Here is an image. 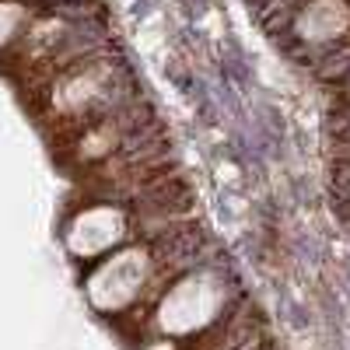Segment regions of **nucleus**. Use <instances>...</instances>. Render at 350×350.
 Returning <instances> with one entry per match:
<instances>
[{
  "label": "nucleus",
  "mask_w": 350,
  "mask_h": 350,
  "mask_svg": "<svg viewBox=\"0 0 350 350\" xmlns=\"http://www.w3.org/2000/svg\"><path fill=\"white\" fill-rule=\"evenodd\" d=\"M228 301V284L217 270H189L175 280L154 305V329L165 340H186L203 333Z\"/></svg>",
  "instance_id": "nucleus-1"
},
{
  "label": "nucleus",
  "mask_w": 350,
  "mask_h": 350,
  "mask_svg": "<svg viewBox=\"0 0 350 350\" xmlns=\"http://www.w3.org/2000/svg\"><path fill=\"white\" fill-rule=\"evenodd\" d=\"M154 280V256L148 245H130L105 256L98 267L92 270V277L84 280V295L92 301L95 312L102 315H120L126 308H133L144 291Z\"/></svg>",
  "instance_id": "nucleus-2"
},
{
  "label": "nucleus",
  "mask_w": 350,
  "mask_h": 350,
  "mask_svg": "<svg viewBox=\"0 0 350 350\" xmlns=\"http://www.w3.org/2000/svg\"><path fill=\"white\" fill-rule=\"evenodd\" d=\"M126 235H130L126 214L120 207H112V203H95V207L81 211L70 221L64 242L74 259H102L105 252L120 249Z\"/></svg>",
  "instance_id": "nucleus-3"
},
{
  "label": "nucleus",
  "mask_w": 350,
  "mask_h": 350,
  "mask_svg": "<svg viewBox=\"0 0 350 350\" xmlns=\"http://www.w3.org/2000/svg\"><path fill=\"white\" fill-rule=\"evenodd\" d=\"M347 25H350V8L343 0H312L298 18V32L312 42H326L347 32Z\"/></svg>",
  "instance_id": "nucleus-4"
},
{
  "label": "nucleus",
  "mask_w": 350,
  "mask_h": 350,
  "mask_svg": "<svg viewBox=\"0 0 350 350\" xmlns=\"http://www.w3.org/2000/svg\"><path fill=\"white\" fill-rule=\"evenodd\" d=\"M28 25V11L21 4H0V46H8Z\"/></svg>",
  "instance_id": "nucleus-5"
}]
</instances>
